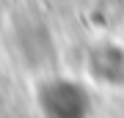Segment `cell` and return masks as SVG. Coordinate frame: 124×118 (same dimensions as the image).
Listing matches in <instances>:
<instances>
[{"instance_id": "obj_1", "label": "cell", "mask_w": 124, "mask_h": 118, "mask_svg": "<svg viewBox=\"0 0 124 118\" xmlns=\"http://www.w3.org/2000/svg\"><path fill=\"white\" fill-rule=\"evenodd\" d=\"M39 104L47 118H80L85 96L72 80H47L39 88Z\"/></svg>"}]
</instances>
